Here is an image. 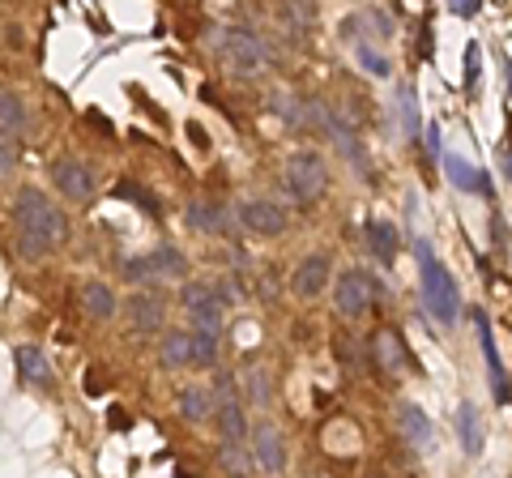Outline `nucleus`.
<instances>
[{
  "label": "nucleus",
  "mask_w": 512,
  "mask_h": 478,
  "mask_svg": "<svg viewBox=\"0 0 512 478\" xmlns=\"http://www.w3.org/2000/svg\"><path fill=\"white\" fill-rule=\"evenodd\" d=\"M13 244L26 261H43L69 244V218L39 184H22L13 197Z\"/></svg>",
  "instance_id": "obj_1"
},
{
  "label": "nucleus",
  "mask_w": 512,
  "mask_h": 478,
  "mask_svg": "<svg viewBox=\"0 0 512 478\" xmlns=\"http://www.w3.org/2000/svg\"><path fill=\"white\" fill-rule=\"evenodd\" d=\"M414 248H419V291H423V308L436 325H457L461 316V291L453 274L436 261V248H431V239H414Z\"/></svg>",
  "instance_id": "obj_2"
},
{
  "label": "nucleus",
  "mask_w": 512,
  "mask_h": 478,
  "mask_svg": "<svg viewBox=\"0 0 512 478\" xmlns=\"http://www.w3.org/2000/svg\"><path fill=\"white\" fill-rule=\"evenodd\" d=\"M214 56L222 60V69L235 73V77H256L269 69V52L265 35H256L252 26H218L214 30Z\"/></svg>",
  "instance_id": "obj_3"
},
{
  "label": "nucleus",
  "mask_w": 512,
  "mask_h": 478,
  "mask_svg": "<svg viewBox=\"0 0 512 478\" xmlns=\"http://www.w3.org/2000/svg\"><path fill=\"white\" fill-rule=\"evenodd\" d=\"M158 359L171 372H192V368H214L218 363V333L205 329H171L158 342Z\"/></svg>",
  "instance_id": "obj_4"
},
{
  "label": "nucleus",
  "mask_w": 512,
  "mask_h": 478,
  "mask_svg": "<svg viewBox=\"0 0 512 478\" xmlns=\"http://www.w3.org/2000/svg\"><path fill=\"white\" fill-rule=\"evenodd\" d=\"M282 184L299 205H312L329 193V163L316 150H295L282 167Z\"/></svg>",
  "instance_id": "obj_5"
},
{
  "label": "nucleus",
  "mask_w": 512,
  "mask_h": 478,
  "mask_svg": "<svg viewBox=\"0 0 512 478\" xmlns=\"http://www.w3.org/2000/svg\"><path fill=\"white\" fill-rule=\"evenodd\" d=\"M333 308H338L342 321H363L376 308V278L363 265L342 269L338 282H333Z\"/></svg>",
  "instance_id": "obj_6"
},
{
  "label": "nucleus",
  "mask_w": 512,
  "mask_h": 478,
  "mask_svg": "<svg viewBox=\"0 0 512 478\" xmlns=\"http://www.w3.org/2000/svg\"><path fill=\"white\" fill-rule=\"evenodd\" d=\"M180 308L188 312L192 329H205V333H218L222 321H227V308L231 299L218 291L210 282H184L180 286Z\"/></svg>",
  "instance_id": "obj_7"
},
{
  "label": "nucleus",
  "mask_w": 512,
  "mask_h": 478,
  "mask_svg": "<svg viewBox=\"0 0 512 478\" xmlns=\"http://www.w3.org/2000/svg\"><path fill=\"white\" fill-rule=\"evenodd\" d=\"M214 427H218V440H231V444H244L248 440V406L239 402V389L231 385H222V376H218V385H214Z\"/></svg>",
  "instance_id": "obj_8"
},
{
  "label": "nucleus",
  "mask_w": 512,
  "mask_h": 478,
  "mask_svg": "<svg viewBox=\"0 0 512 478\" xmlns=\"http://www.w3.org/2000/svg\"><path fill=\"white\" fill-rule=\"evenodd\" d=\"M372 363H376V372L384 380H393V385L410 372V346L393 325H384V329L372 333Z\"/></svg>",
  "instance_id": "obj_9"
},
{
  "label": "nucleus",
  "mask_w": 512,
  "mask_h": 478,
  "mask_svg": "<svg viewBox=\"0 0 512 478\" xmlns=\"http://www.w3.org/2000/svg\"><path fill=\"white\" fill-rule=\"evenodd\" d=\"M235 218H239V227H244L248 235H256V239H278L286 231L282 205L265 201V197H244L235 205Z\"/></svg>",
  "instance_id": "obj_10"
},
{
  "label": "nucleus",
  "mask_w": 512,
  "mask_h": 478,
  "mask_svg": "<svg viewBox=\"0 0 512 478\" xmlns=\"http://www.w3.org/2000/svg\"><path fill=\"white\" fill-rule=\"evenodd\" d=\"M52 184L69 201H90L94 193H99V175H94V167L86 163V158H56L52 163Z\"/></svg>",
  "instance_id": "obj_11"
},
{
  "label": "nucleus",
  "mask_w": 512,
  "mask_h": 478,
  "mask_svg": "<svg viewBox=\"0 0 512 478\" xmlns=\"http://www.w3.org/2000/svg\"><path fill=\"white\" fill-rule=\"evenodd\" d=\"M248 449L256 457V466H261L265 474H286V440L274 423H256L248 432Z\"/></svg>",
  "instance_id": "obj_12"
},
{
  "label": "nucleus",
  "mask_w": 512,
  "mask_h": 478,
  "mask_svg": "<svg viewBox=\"0 0 512 478\" xmlns=\"http://www.w3.org/2000/svg\"><path fill=\"white\" fill-rule=\"evenodd\" d=\"M393 423H397V436H402L414 453H431V449H436V427H431L427 410H419L414 402H397Z\"/></svg>",
  "instance_id": "obj_13"
},
{
  "label": "nucleus",
  "mask_w": 512,
  "mask_h": 478,
  "mask_svg": "<svg viewBox=\"0 0 512 478\" xmlns=\"http://www.w3.org/2000/svg\"><path fill=\"white\" fill-rule=\"evenodd\" d=\"M333 278V261H329V252H308L299 265H295V274H291V291L299 299H320L325 295V286Z\"/></svg>",
  "instance_id": "obj_14"
},
{
  "label": "nucleus",
  "mask_w": 512,
  "mask_h": 478,
  "mask_svg": "<svg viewBox=\"0 0 512 478\" xmlns=\"http://www.w3.org/2000/svg\"><path fill=\"white\" fill-rule=\"evenodd\" d=\"M13 363H18L22 385L39 389V393L56 389V368H52V359H47L39 346H30V342H26V346H18V350H13Z\"/></svg>",
  "instance_id": "obj_15"
},
{
  "label": "nucleus",
  "mask_w": 512,
  "mask_h": 478,
  "mask_svg": "<svg viewBox=\"0 0 512 478\" xmlns=\"http://www.w3.org/2000/svg\"><path fill=\"white\" fill-rule=\"evenodd\" d=\"M128 321H133L137 333H158L167 325V299L154 291H137L128 299Z\"/></svg>",
  "instance_id": "obj_16"
},
{
  "label": "nucleus",
  "mask_w": 512,
  "mask_h": 478,
  "mask_svg": "<svg viewBox=\"0 0 512 478\" xmlns=\"http://www.w3.org/2000/svg\"><path fill=\"white\" fill-rule=\"evenodd\" d=\"M474 329H478V342H483V359H487V372H491V393H495V402H508V372H504L500 350H495L491 321H487L483 312H474Z\"/></svg>",
  "instance_id": "obj_17"
},
{
  "label": "nucleus",
  "mask_w": 512,
  "mask_h": 478,
  "mask_svg": "<svg viewBox=\"0 0 512 478\" xmlns=\"http://www.w3.org/2000/svg\"><path fill=\"white\" fill-rule=\"evenodd\" d=\"M30 129V107L13 86H0V137L22 141Z\"/></svg>",
  "instance_id": "obj_18"
},
{
  "label": "nucleus",
  "mask_w": 512,
  "mask_h": 478,
  "mask_svg": "<svg viewBox=\"0 0 512 478\" xmlns=\"http://www.w3.org/2000/svg\"><path fill=\"white\" fill-rule=\"evenodd\" d=\"M440 163H444V175H448V184H453L457 193H487V188H491L487 171H483V167H474L470 158H461V154H444Z\"/></svg>",
  "instance_id": "obj_19"
},
{
  "label": "nucleus",
  "mask_w": 512,
  "mask_h": 478,
  "mask_svg": "<svg viewBox=\"0 0 512 478\" xmlns=\"http://www.w3.org/2000/svg\"><path fill=\"white\" fill-rule=\"evenodd\" d=\"M175 410H180V419L201 427V423H214V393L205 385H184L175 393Z\"/></svg>",
  "instance_id": "obj_20"
},
{
  "label": "nucleus",
  "mask_w": 512,
  "mask_h": 478,
  "mask_svg": "<svg viewBox=\"0 0 512 478\" xmlns=\"http://www.w3.org/2000/svg\"><path fill=\"white\" fill-rule=\"evenodd\" d=\"M82 312L90 316V321L107 325L111 316L120 312V299H116V291H111L107 282H86V286H82Z\"/></svg>",
  "instance_id": "obj_21"
},
{
  "label": "nucleus",
  "mask_w": 512,
  "mask_h": 478,
  "mask_svg": "<svg viewBox=\"0 0 512 478\" xmlns=\"http://www.w3.org/2000/svg\"><path fill=\"white\" fill-rule=\"evenodd\" d=\"M239 402L256 406V410H269V402H274V380H269L265 368H244L239 372Z\"/></svg>",
  "instance_id": "obj_22"
},
{
  "label": "nucleus",
  "mask_w": 512,
  "mask_h": 478,
  "mask_svg": "<svg viewBox=\"0 0 512 478\" xmlns=\"http://www.w3.org/2000/svg\"><path fill=\"white\" fill-rule=\"evenodd\" d=\"M367 244H372V252L384 265H393L397 252H402V231H397L393 222H384V218H372L367 222Z\"/></svg>",
  "instance_id": "obj_23"
},
{
  "label": "nucleus",
  "mask_w": 512,
  "mask_h": 478,
  "mask_svg": "<svg viewBox=\"0 0 512 478\" xmlns=\"http://www.w3.org/2000/svg\"><path fill=\"white\" fill-rule=\"evenodd\" d=\"M218 466L227 478H252L256 474V457L248 444H231V440H218Z\"/></svg>",
  "instance_id": "obj_24"
},
{
  "label": "nucleus",
  "mask_w": 512,
  "mask_h": 478,
  "mask_svg": "<svg viewBox=\"0 0 512 478\" xmlns=\"http://www.w3.org/2000/svg\"><path fill=\"white\" fill-rule=\"evenodd\" d=\"M457 436H461V449H466V457L483 453V419H478L474 402H461L457 406Z\"/></svg>",
  "instance_id": "obj_25"
},
{
  "label": "nucleus",
  "mask_w": 512,
  "mask_h": 478,
  "mask_svg": "<svg viewBox=\"0 0 512 478\" xmlns=\"http://www.w3.org/2000/svg\"><path fill=\"white\" fill-rule=\"evenodd\" d=\"M150 265H154V274H163V278H188V257H184V252H175L171 244L154 248Z\"/></svg>",
  "instance_id": "obj_26"
},
{
  "label": "nucleus",
  "mask_w": 512,
  "mask_h": 478,
  "mask_svg": "<svg viewBox=\"0 0 512 478\" xmlns=\"http://www.w3.org/2000/svg\"><path fill=\"white\" fill-rule=\"evenodd\" d=\"M397 116H402V124H406V133H410V137H423V124H419V103H414V90H410V86L397 90Z\"/></svg>",
  "instance_id": "obj_27"
},
{
  "label": "nucleus",
  "mask_w": 512,
  "mask_h": 478,
  "mask_svg": "<svg viewBox=\"0 0 512 478\" xmlns=\"http://www.w3.org/2000/svg\"><path fill=\"white\" fill-rule=\"evenodd\" d=\"M303 107H308V103H303L295 90H278L274 94V111H278L286 124H295V129H303Z\"/></svg>",
  "instance_id": "obj_28"
},
{
  "label": "nucleus",
  "mask_w": 512,
  "mask_h": 478,
  "mask_svg": "<svg viewBox=\"0 0 512 478\" xmlns=\"http://www.w3.org/2000/svg\"><path fill=\"white\" fill-rule=\"evenodd\" d=\"M188 222L192 227H205V231H222V214H218V205H210V201H192L188 205Z\"/></svg>",
  "instance_id": "obj_29"
},
{
  "label": "nucleus",
  "mask_w": 512,
  "mask_h": 478,
  "mask_svg": "<svg viewBox=\"0 0 512 478\" xmlns=\"http://www.w3.org/2000/svg\"><path fill=\"white\" fill-rule=\"evenodd\" d=\"M355 56H359V65H363L367 73H372V77H380V82H384V77L393 73V69H389V60H384V56L376 52L372 43H359V47H355Z\"/></svg>",
  "instance_id": "obj_30"
},
{
  "label": "nucleus",
  "mask_w": 512,
  "mask_h": 478,
  "mask_svg": "<svg viewBox=\"0 0 512 478\" xmlns=\"http://www.w3.org/2000/svg\"><path fill=\"white\" fill-rule=\"evenodd\" d=\"M22 163V141H9V137H0V184L9 180L13 171H18Z\"/></svg>",
  "instance_id": "obj_31"
},
{
  "label": "nucleus",
  "mask_w": 512,
  "mask_h": 478,
  "mask_svg": "<svg viewBox=\"0 0 512 478\" xmlns=\"http://www.w3.org/2000/svg\"><path fill=\"white\" fill-rule=\"evenodd\" d=\"M150 274H154L150 257H124V261H120V278H124V282H146Z\"/></svg>",
  "instance_id": "obj_32"
},
{
  "label": "nucleus",
  "mask_w": 512,
  "mask_h": 478,
  "mask_svg": "<svg viewBox=\"0 0 512 478\" xmlns=\"http://www.w3.org/2000/svg\"><path fill=\"white\" fill-rule=\"evenodd\" d=\"M278 18H282V22H312L316 9H312V5H282Z\"/></svg>",
  "instance_id": "obj_33"
},
{
  "label": "nucleus",
  "mask_w": 512,
  "mask_h": 478,
  "mask_svg": "<svg viewBox=\"0 0 512 478\" xmlns=\"http://www.w3.org/2000/svg\"><path fill=\"white\" fill-rule=\"evenodd\" d=\"M120 197H137V201H141V210H146V214H158V201H150V197L141 193V188H133V184H124V188H120Z\"/></svg>",
  "instance_id": "obj_34"
},
{
  "label": "nucleus",
  "mask_w": 512,
  "mask_h": 478,
  "mask_svg": "<svg viewBox=\"0 0 512 478\" xmlns=\"http://www.w3.org/2000/svg\"><path fill=\"white\" fill-rule=\"evenodd\" d=\"M423 146H427V154L444 158V154H440V124H427V137H423Z\"/></svg>",
  "instance_id": "obj_35"
}]
</instances>
